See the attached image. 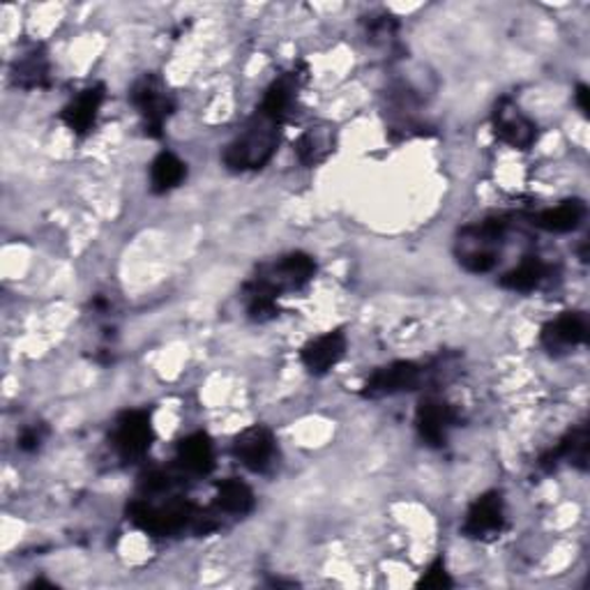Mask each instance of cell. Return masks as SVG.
Segmentation results:
<instances>
[{
    "instance_id": "1",
    "label": "cell",
    "mask_w": 590,
    "mask_h": 590,
    "mask_svg": "<svg viewBox=\"0 0 590 590\" xmlns=\"http://www.w3.org/2000/svg\"><path fill=\"white\" fill-rule=\"evenodd\" d=\"M317 274V261L304 252H291L259 266L257 274L244 282L242 298L247 317L254 323H268L279 317L277 300L287 291H300Z\"/></svg>"
},
{
    "instance_id": "2",
    "label": "cell",
    "mask_w": 590,
    "mask_h": 590,
    "mask_svg": "<svg viewBox=\"0 0 590 590\" xmlns=\"http://www.w3.org/2000/svg\"><path fill=\"white\" fill-rule=\"evenodd\" d=\"M282 134H284L282 122H277L270 116L254 109V113L244 122L240 134L227 146L222 154L224 167L233 173L261 171L274 158Z\"/></svg>"
},
{
    "instance_id": "3",
    "label": "cell",
    "mask_w": 590,
    "mask_h": 590,
    "mask_svg": "<svg viewBox=\"0 0 590 590\" xmlns=\"http://www.w3.org/2000/svg\"><path fill=\"white\" fill-rule=\"evenodd\" d=\"M206 508H199L184 496H171L164 503H154L139 496L128 506V519L150 538H173L184 531L199 533Z\"/></svg>"
},
{
    "instance_id": "4",
    "label": "cell",
    "mask_w": 590,
    "mask_h": 590,
    "mask_svg": "<svg viewBox=\"0 0 590 590\" xmlns=\"http://www.w3.org/2000/svg\"><path fill=\"white\" fill-rule=\"evenodd\" d=\"M510 231L508 214H493L487 220L461 229L457 240V261L473 274L491 272L501 259V244Z\"/></svg>"
},
{
    "instance_id": "5",
    "label": "cell",
    "mask_w": 590,
    "mask_h": 590,
    "mask_svg": "<svg viewBox=\"0 0 590 590\" xmlns=\"http://www.w3.org/2000/svg\"><path fill=\"white\" fill-rule=\"evenodd\" d=\"M130 102L139 111L143 132L150 139H162L169 118L176 111V98L158 74H143L130 90Z\"/></svg>"
},
{
    "instance_id": "6",
    "label": "cell",
    "mask_w": 590,
    "mask_h": 590,
    "mask_svg": "<svg viewBox=\"0 0 590 590\" xmlns=\"http://www.w3.org/2000/svg\"><path fill=\"white\" fill-rule=\"evenodd\" d=\"M154 441V429H152V413L146 409H132V411H122L111 431V446L116 454L128 461H141L150 446Z\"/></svg>"
},
{
    "instance_id": "7",
    "label": "cell",
    "mask_w": 590,
    "mask_h": 590,
    "mask_svg": "<svg viewBox=\"0 0 590 590\" xmlns=\"http://www.w3.org/2000/svg\"><path fill=\"white\" fill-rule=\"evenodd\" d=\"M427 367L413 360H394L390 364L379 367L374 374L364 381L360 394L364 399H383L401 392H413L427 381Z\"/></svg>"
},
{
    "instance_id": "8",
    "label": "cell",
    "mask_w": 590,
    "mask_h": 590,
    "mask_svg": "<svg viewBox=\"0 0 590 590\" xmlns=\"http://www.w3.org/2000/svg\"><path fill=\"white\" fill-rule=\"evenodd\" d=\"M491 130L501 143L523 152L531 150L538 141V122L531 116H526V111H521L510 96L496 102L491 111Z\"/></svg>"
},
{
    "instance_id": "9",
    "label": "cell",
    "mask_w": 590,
    "mask_h": 590,
    "mask_svg": "<svg viewBox=\"0 0 590 590\" xmlns=\"http://www.w3.org/2000/svg\"><path fill=\"white\" fill-rule=\"evenodd\" d=\"M506 499L501 491H484L471 503L461 523V536L469 540L489 542L506 531Z\"/></svg>"
},
{
    "instance_id": "10",
    "label": "cell",
    "mask_w": 590,
    "mask_h": 590,
    "mask_svg": "<svg viewBox=\"0 0 590 590\" xmlns=\"http://www.w3.org/2000/svg\"><path fill=\"white\" fill-rule=\"evenodd\" d=\"M459 411L450 401L437 394H427L420 399L416 409V429L418 437L429 448H446L450 431L459 427Z\"/></svg>"
},
{
    "instance_id": "11",
    "label": "cell",
    "mask_w": 590,
    "mask_h": 590,
    "mask_svg": "<svg viewBox=\"0 0 590 590\" xmlns=\"http://www.w3.org/2000/svg\"><path fill=\"white\" fill-rule=\"evenodd\" d=\"M231 454L247 471L266 473L277 457V439L266 424H252L233 439Z\"/></svg>"
},
{
    "instance_id": "12",
    "label": "cell",
    "mask_w": 590,
    "mask_h": 590,
    "mask_svg": "<svg viewBox=\"0 0 590 590\" xmlns=\"http://www.w3.org/2000/svg\"><path fill=\"white\" fill-rule=\"evenodd\" d=\"M104 100H107L104 83H92L83 88L79 96L60 111V122H63L77 139H86L98 126Z\"/></svg>"
},
{
    "instance_id": "13",
    "label": "cell",
    "mask_w": 590,
    "mask_h": 590,
    "mask_svg": "<svg viewBox=\"0 0 590 590\" xmlns=\"http://www.w3.org/2000/svg\"><path fill=\"white\" fill-rule=\"evenodd\" d=\"M347 334L341 330H330L312 341H307L300 351V362L312 377H326L330 369H334L341 358L347 356Z\"/></svg>"
},
{
    "instance_id": "14",
    "label": "cell",
    "mask_w": 590,
    "mask_h": 590,
    "mask_svg": "<svg viewBox=\"0 0 590 590\" xmlns=\"http://www.w3.org/2000/svg\"><path fill=\"white\" fill-rule=\"evenodd\" d=\"M176 469L184 478H206L214 471V443L206 431H194L176 446Z\"/></svg>"
},
{
    "instance_id": "15",
    "label": "cell",
    "mask_w": 590,
    "mask_h": 590,
    "mask_svg": "<svg viewBox=\"0 0 590 590\" xmlns=\"http://www.w3.org/2000/svg\"><path fill=\"white\" fill-rule=\"evenodd\" d=\"M563 463L574 466V469L579 471L588 469V424L586 422H579L577 427H572L561 441H558L551 450H547L538 459V466L544 473L558 471Z\"/></svg>"
},
{
    "instance_id": "16",
    "label": "cell",
    "mask_w": 590,
    "mask_h": 590,
    "mask_svg": "<svg viewBox=\"0 0 590 590\" xmlns=\"http://www.w3.org/2000/svg\"><path fill=\"white\" fill-rule=\"evenodd\" d=\"M590 332L588 317L583 312H563L542 328L540 341L549 353H561L586 344Z\"/></svg>"
},
{
    "instance_id": "17",
    "label": "cell",
    "mask_w": 590,
    "mask_h": 590,
    "mask_svg": "<svg viewBox=\"0 0 590 590\" xmlns=\"http://www.w3.org/2000/svg\"><path fill=\"white\" fill-rule=\"evenodd\" d=\"M588 214V208L581 199H566L556 208H547L540 212L528 214V220L540 231L547 233H572L577 231Z\"/></svg>"
},
{
    "instance_id": "18",
    "label": "cell",
    "mask_w": 590,
    "mask_h": 590,
    "mask_svg": "<svg viewBox=\"0 0 590 590\" xmlns=\"http://www.w3.org/2000/svg\"><path fill=\"white\" fill-rule=\"evenodd\" d=\"M12 83L23 90H42L51 86V63L42 47L28 49L21 53L10 70Z\"/></svg>"
},
{
    "instance_id": "19",
    "label": "cell",
    "mask_w": 590,
    "mask_h": 590,
    "mask_svg": "<svg viewBox=\"0 0 590 590\" xmlns=\"http://www.w3.org/2000/svg\"><path fill=\"white\" fill-rule=\"evenodd\" d=\"M553 277V266L540 257H526L517 268L501 277V287L514 293H533Z\"/></svg>"
},
{
    "instance_id": "20",
    "label": "cell",
    "mask_w": 590,
    "mask_h": 590,
    "mask_svg": "<svg viewBox=\"0 0 590 590\" xmlns=\"http://www.w3.org/2000/svg\"><path fill=\"white\" fill-rule=\"evenodd\" d=\"M257 506L254 499V491L252 487L238 480V478H229L217 482V493H214V508L220 510V514L227 517H244L250 514Z\"/></svg>"
},
{
    "instance_id": "21",
    "label": "cell",
    "mask_w": 590,
    "mask_h": 590,
    "mask_svg": "<svg viewBox=\"0 0 590 590\" xmlns=\"http://www.w3.org/2000/svg\"><path fill=\"white\" fill-rule=\"evenodd\" d=\"M188 178V164L178 154L162 150L150 164V192L152 194H169Z\"/></svg>"
},
{
    "instance_id": "22",
    "label": "cell",
    "mask_w": 590,
    "mask_h": 590,
    "mask_svg": "<svg viewBox=\"0 0 590 590\" xmlns=\"http://www.w3.org/2000/svg\"><path fill=\"white\" fill-rule=\"evenodd\" d=\"M334 132L330 128H309L296 141V154L302 167H319L334 152Z\"/></svg>"
},
{
    "instance_id": "23",
    "label": "cell",
    "mask_w": 590,
    "mask_h": 590,
    "mask_svg": "<svg viewBox=\"0 0 590 590\" xmlns=\"http://www.w3.org/2000/svg\"><path fill=\"white\" fill-rule=\"evenodd\" d=\"M452 586H454V581H452L448 568H446V558L443 556H439L437 561H433L424 570V574L418 581V588H433V590H443V588H452Z\"/></svg>"
},
{
    "instance_id": "24",
    "label": "cell",
    "mask_w": 590,
    "mask_h": 590,
    "mask_svg": "<svg viewBox=\"0 0 590 590\" xmlns=\"http://www.w3.org/2000/svg\"><path fill=\"white\" fill-rule=\"evenodd\" d=\"M397 28H399V21H397L392 14H386V12H383V14L371 17V19L367 21V38H369L371 42H377V40L386 42V40L394 38Z\"/></svg>"
},
{
    "instance_id": "25",
    "label": "cell",
    "mask_w": 590,
    "mask_h": 590,
    "mask_svg": "<svg viewBox=\"0 0 590 590\" xmlns=\"http://www.w3.org/2000/svg\"><path fill=\"white\" fill-rule=\"evenodd\" d=\"M44 439H47V427L44 424H28L26 429H21V433H19V439H17V448L21 450V452H26V454H33V452H38L40 448H42V443H44Z\"/></svg>"
},
{
    "instance_id": "26",
    "label": "cell",
    "mask_w": 590,
    "mask_h": 590,
    "mask_svg": "<svg viewBox=\"0 0 590 590\" xmlns=\"http://www.w3.org/2000/svg\"><path fill=\"white\" fill-rule=\"evenodd\" d=\"M588 98H590V90H588V86H586V83H579V86H577V90H574V102H577V107H579V111H581L583 116H588V111H590Z\"/></svg>"
}]
</instances>
